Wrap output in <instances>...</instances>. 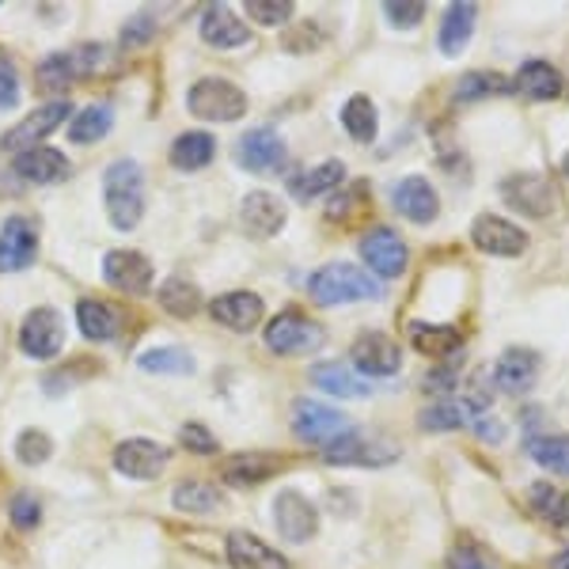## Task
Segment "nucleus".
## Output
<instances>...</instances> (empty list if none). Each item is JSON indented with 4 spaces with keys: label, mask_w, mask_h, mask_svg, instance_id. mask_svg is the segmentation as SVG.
I'll return each mask as SVG.
<instances>
[{
    "label": "nucleus",
    "mask_w": 569,
    "mask_h": 569,
    "mask_svg": "<svg viewBox=\"0 0 569 569\" xmlns=\"http://www.w3.org/2000/svg\"><path fill=\"white\" fill-rule=\"evenodd\" d=\"M103 198L110 224L130 232L144 217V176L137 160H114L103 176Z\"/></svg>",
    "instance_id": "nucleus-1"
},
{
    "label": "nucleus",
    "mask_w": 569,
    "mask_h": 569,
    "mask_svg": "<svg viewBox=\"0 0 569 569\" xmlns=\"http://www.w3.org/2000/svg\"><path fill=\"white\" fill-rule=\"evenodd\" d=\"M311 300L323 308H342V305H353V300H380L383 289L380 281H372L361 266L353 262H330L323 270L311 278Z\"/></svg>",
    "instance_id": "nucleus-2"
},
{
    "label": "nucleus",
    "mask_w": 569,
    "mask_h": 569,
    "mask_svg": "<svg viewBox=\"0 0 569 569\" xmlns=\"http://www.w3.org/2000/svg\"><path fill=\"white\" fill-rule=\"evenodd\" d=\"M187 107L201 122H240L247 114V96L236 84H228V80L206 77L190 88Z\"/></svg>",
    "instance_id": "nucleus-3"
},
{
    "label": "nucleus",
    "mask_w": 569,
    "mask_h": 569,
    "mask_svg": "<svg viewBox=\"0 0 569 569\" xmlns=\"http://www.w3.org/2000/svg\"><path fill=\"white\" fill-rule=\"evenodd\" d=\"M323 342H327L323 327H319L316 319L300 316V311H281V316H273L270 327H266V346L284 357L316 353Z\"/></svg>",
    "instance_id": "nucleus-4"
},
{
    "label": "nucleus",
    "mask_w": 569,
    "mask_h": 569,
    "mask_svg": "<svg viewBox=\"0 0 569 569\" xmlns=\"http://www.w3.org/2000/svg\"><path fill=\"white\" fill-rule=\"evenodd\" d=\"M292 429H297L300 440H308V445H335L338 437L350 433V418L342 415V410L327 407V402L319 399H300L297 402V415H292Z\"/></svg>",
    "instance_id": "nucleus-5"
},
{
    "label": "nucleus",
    "mask_w": 569,
    "mask_h": 569,
    "mask_svg": "<svg viewBox=\"0 0 569 569\" xmlns=\"http://www.w3.org/2000/svg\"><path fill=\"white\" fill-rule=\"evenodd\" d=\"M350 361L361 380H380V376H395L402 369V350L395 338L380 335V330H369V335H361L353 342Z\"/></svg>",
    "instance_id": "nucleus-6"
},
{
    "label": "nucleus",
    "mask_w": 569,
    "mask_h": 569,
    "mask_svg": "<svg viewBox=\"0 0 569 569\" xmlns=\"http://www.w3.org/2000/svg\"><path fill=\"white\" fill-rule=\"evenodd\" d=\"M399 456V445H388V440H369L365 433L350 429L346 437H338L335 445L323 448V460L338 463V467H383Z\"/></svg>",
    "instance_id": "nucleus-7"
},
{
    "label": "nucleus",
    "mask_w": 569,
    "mask_h": 569,
    "mask_svg": "<svg viewBox=\"0 0 569 569\" xmlns=\"http://www.w3.org/2000/svg\"><path fill=\"white\" fill-rule=\"evenodd\" d=\"M501 198L509 201L517 213H525L531 220H547L558 206L555 182H550L547 176H531V171L528 176H517V179H505Z\"/></svg>",
    "instance_id": "nucleus-8"
},
{
    "label": "nucleus",
    "mask_w": 569,
    "mask_h": 569,
    "mask_svg": "<svg viewBox=\"0 0 569 569\" xmlns=\"http://www.w3.org/2000/svg\"><path fill=\"white\" fill-rule=\"evenodd\" d=\"M20 346L34 361H50L66 346V323L53 308H34L20 327Z\"/></svg>",
    "instance_id": "nucleus-9"
},
{
    "label": "nucleus",
    "mask_w": 569,
    "mask_h": 569,
    "mask_svg": "<svg viewBox=\"0 0 569 569\" xmlns=\"http://www.w3.org/2000/svg\"><path fill=\"white\" fill-rule=\"evenodd\" d=\"M361 259L376 278L388 281V278H402L410 254H407V243H402V236L395 232V228H372V232L361 240Z\"/></svg>",
    "instance_id": "nucleus-10"
},
{
    "label": "nucleus",
    "mask_w": 569,
    "mask_h": 569,
    "mask_svg": "<svg viewBox=\"0 0 569 569\" xmlns=\"http://www.w3.org/2000/svg\"><path fill=\"white\" fill-rule=\"evenodd\" d=\"M471 240L479 251L498 254V259H517V254L528 251V232L517 228L512 220H505L498 213H482L471 228Z\"/></svg>",
    "instance_id": "nucleus-11"
},
{
    "label": "nucleus",
    "mask_w": 569,
    "mask_h": 569,
    "mask_svg": "<svg viewBox=\"0 0 569 569\" xmlns=\"http://www.w3.org/2000/svg\"><path fill=\"white\" fill-rule=\"evenodd\" d=\"M69 114H72L69 99L46 103V107L34 110V114H27L12 133H4V141H0V144H4V152H27V149H34V144H39L42 137H50L53 130H61V126L69 122Z\"/></svg>",
    "instance_id": "nucleus-12"
},
{
    "label": "nucleus",
    "mask_w": 569,
    "mask_h": 569,
    "mask_svg": "<svg viewBox=\"0 0 569 569\" xmlns=\"http://www.w3.org/2000/svg\"><path fill=\"white\" fill-rule=\"evenodd\" d=\"M273 520H278V531L289 543H308L319 528V512L300 490H281L273 498Z\"/></svg>",
    "instance_id": "nucleus-13"
},
{
    "label": "nucleus",
    "mask_w": 569,
    "mask_h": 569,
    "mask_svg": "<svg viewBox=\"0 0 569 569\" xmlns=\"http://www.w3.org/2000/svg\"><path fill=\"white\" fill-rule=\"evenodd\" d=\"M284 156H289V152H284V141L270 130V126L243 133L240 141H236V160H240V168L254 171V176H270V171H281L284 168Z\"/></svg>",
    "instance_id": "nucleus-14"
},
{
    "label": "nucleus",
    "mask_w": 569,
    "mask_h": 569,
    "mask_svg": "<svg viewBox=\"0 0 569 569\" xmlns=\"http://www.w3.org/2000/svg\"><path fill=\"white\" fill-rule=\"evenodd\" d=\"M39 251V232L27 217H8L0 228V273H16L34 262Z\"/></svg>",
    "instance_id": "nucleus-15"
},
{
    "label": "nucleus",
    "mask_w": 569,
    "mask_h": 569,
    "mask_svg": "<svg viewBox=\"0 0 569 569\" xmlns=\"http://www.w3.org/2000/svg\"><path fill=\"white\" fill-rule=\"evenodd\" d=\"M490 399H452L445 395L440 402H433L429 410H421V429H433V433H452V429H471L475 418L486 415Z\"/></svg>",
    "instance_id": "nucleus-16"
},
{
    "label": "nucleus",
    "mask_w": 569,
    "mask_h": 569,
    "mask_svg": "<svg viewBox=\"0 0 569 569\" xmlns=\"http://www.w3.org/2000/svg\"><path fill=\"white\" fill-rule=\"evenodd\" d=\"M284 217H289V213H284V201L266 194V190L247 194L243 206H240V224H243V232L251 236V240H270L273 232H281V228H284Z\"/></svg>",
    "instance_id": "nucleus-17"
},
{
    "label": "nucleus",
    "mask_w": 569,
    "mask_h": 569,
    "mask_svg": "<svg viewBox=\"0 0 569 569\" xmlns=\"http://www.w3.org/2000/svg\"><path fill=\"white\" fill-rule=\"evenodd\" d=\"M391 206L399 209L407 220H415V224H429V220H437V213H440V198H437L433 182L421 179V176L395 182Z\"/></svg>",
    "instance_id": "nucleus-18"
},
{
    "label": "nucleus",
    "mask_w": 569,
    "mask_h": 569,
    "mask_svg": "<svg viewBox=\"0 0 569 569\" xmlns=\"http://www.w3.org/2000/svg\"><path fill=\"white\" fill-rule=\"evenodd\" d=\"M103 278L114 284V289L141 297V292L152 289V262L137 251H110L103 259Z\"/></svg>",
    "instance_id": "nucleus-19"
},
{
    "label": "nucleus",
    "mask_w": 569,
    "mask_h": 569,
    "mask_svg": "<svg viewBox=\"0 0 569 569\" xmlns=\"http://www.w3.org/2000/svg\"><path fill=\"white\" fill-rule=\"evenodd\" d=\"M114 467L126 479H156L168 467V448L156 445V440H126L114 452Z\"/></svg>",
    "instance_id": "nucleus-20"
},
{
    "label": "nucleus",
    "mask_w": 569,
    "mask_h": 569,
    "mask_svg": "<svg viewBox=\"0 0 569 569\" xmlns=\"http://www.w3.org/2000/svg\"><path fill=\"white\" fill-rule=\"evenodd\" d=\"M493 380H498V388L501 391H509V395H525L531 383L539 380V357L531 353V350H505L498 357V365H493Z\"/></svg>",
    "instance_id": "nucleus-21"
},
{
    "label": "nucleus",
    "mask_w": 569,
    "mask_h": 569,
    "mask_svg": "<svg viewBox=\"0 0 569 569\" xmlns=\"http://www.w3.org/2000/svg\"><path fill=\"white\" fill-rule=\"evenodd\" d=\"M228 562L236 569H289L278 550L262 543L259 536H251V531H232L228 536Z\"/></svg>",
    "instance_id": "nucleus-22"
},
{
    "label": "nucleus",
    "mask_w": 569,
    "mask_h": 569,
    "mask_svg": "<svg viewBox=\"0 0 569 569\" xmlns=\"http://www.w3.org/2000/svg\"><path fill=\"white\" fill-rule=\"evenodd\" d=\"M201 39L217 46V50H232V46H243L251 39V31H247L243 20L228 4H213L201 16Z\"/></svg>",
    "instance_id": "nucleus-23"
},
{
    "label": "nucleus",
    "mask_w": 569,
    "mask_h": 569,
    "mask_svg": "<svg viewBox=\"0 0 569 569\" xmlns=\"http://www.w3.org/2000/svg\"><path fill=\"white\" fill-rule=\"evenodd\" d=\"M512 88L520 91V96L536 99V103H550V99L562 96V77H558L555 66H547V61L531 58L525 66L517 69V77L509 80Z\"/></svg>",
    "instance_id": "nucleus-24"
},
{
    "label": "nucleus",
    "mask_w": 569,
    "mask_h": 569,
    "mask_svg": "<svg viewBox=\"0 0 569 569\" xmlns=\"http://www.w3.org/2000/svg\"><path fill=\"white\" fill-rule=\"evenodd\" d=\"M209 316H213L217 323H224L228 330H251L262 319V300L243 289L224 292V297H217L213 305H209Z\"/></svg>",
    "instance_id": "nucleus-25"
},
{
    "label": "nucleus",
    "mask_w": 569,
    "mask_h": 569,
    "mask_svg": "<svg viewBox=\"0 0 569 569\" xmlns=\"http://www.w3.org/2000/svg\"><path fill=\"white\" fill-rule=\"evenodd\" d=\"M16 176L34 187H50V182L69 176V160L53 149H27L16 156Z\"/></svg>",
    "instance_id": "nucleus-26"
},
{
    "label": "nucleus",
    "mask_w": 569,
    "mask_h": 569,
    "mask_svg": "<svg viewBox=\"0 0 569 569\" xmlns=\"http://www.w3.org/2000/svg\"><path fill=\"white\" fill-rule=\"evenodd\" d=\"M475 20H479V8L475 4H452L445 12V23H440V53L445 58H460V53L467 50V42H471L475 34Z\"/></svg>",
    "instance_id": "nucleus-27"
},
{
    "label": "nucleus",
    "mask_w": 569,
    "mask_h": 569,
    "mask_svg": "<svg viewBox=\"0 0 569 569\" xmlns=\"http://www.w3.org/2000/svg\"><path fill=\"white\" fill-rule=\"evenodd\" d=\"M273 471H278V460H273V456L247 452V456H232V460L220 467V479H224L228 486H240V490H247V486L266 482Z\"/></svg>",
    "instance_id": "nucleus-28"
},
{
    "label": "nucleus",
    "mask_w": 569,
    "mask_h": 569,
    "mask_svg": "<svg viewBox=\"0 0 569 569\" xmlns=\"http://www.w3.org/2000/svg\"><path fill=\"white\" fill-rule=\"evenodd\" d=\"M407 335L415 342V350L426 357H452L463 342L456 327H437V323H410Z\"/></svg>",
    "instance_id": "nucleus-29"
},
{
    "label": "nucleus",
    "mask_w": 569,
    "mask_h": 569,
    "mask_svg": "<svg viewBox=\"0 0 569 569\" xmlns=\"http://www.w3.org/2000/svg\"><path fill=\"white\" fill-rule=\"evenodd\" d=\"M217 156V141L209 133H182L176 137V144H171V163H176L179 171H201L206 163H213Z\"/></svg>",
    "instance_id": "nucleus-30"
},
{
    "label": "nucleus",
    "mask_w": 569,
    "mask_h": 569,
    "mask_svg": "<svg viewBox=\"0 0 569 569\" xmlns=\"http://www.w3.org/2000/svg\"><path fill=\"white\" fill-rule=\"evenodd\" d=\"M311 380L327 395H335V399H365V395H369V380H361V376L353 369H346V365H319V369L311 372Z\"/></svg>",
    "instance_id": "nucleus-31"
},
{
    "label": "nucleus",
    "mask_w": 569,
    "mask_h": 569,
    "mask_svg": "<svg viewBox=\"0 0 569 569\" xmlns=\"http://www.w3.org/2000/svg\"><path fill=\"white\" fill-rule=\"evenodd\" d=\"M346 179V168L338 160H327V163H319L316 171H308V176H297L289 182V194L297 198V201H316V198H323L327 190H335L338 182Z\"/></svg>",
    "instance_id": "nucleus-32"
},
{
    "label": "nucleus",
    "mask_w": 569,
    "mask_h": 569,
    "mask_svg": "<svg viewBox=\"0 0 569 569\" xmlns=\"http://www.w3.org/2000/svg\"><path fill=\"white\" fill-rule=\"evenodd\" d=\"M110 126H114V110H110V103H91L88 110H80V114L72 118L69 137L77 144H96L110 133Z\"/></svg>",
    "instance_id": "nucleus-33"
},
{
    "label": "nucleus",
    "mask_w": 569,
    "mask_h": 569,
    "mask_svg": "<svg viewBox=\"0 0 569 569\" xmlns=\"http://www.w3.org/2000/svg\"><path fill=\"white\" fill-rule=\"evenodd\" d=\"M77 323H80V330H84V338H91V342H110V338H114V330H118V316H114V308L103 305V300H80Z\"/></svg>",
    "instance_id": "nucleus-34"
},
{
    "label": "nucleus",
    "mask_w": 569,
    "mask_h": 569,
    "mask_svg": "<svg viewBox=\"0 0 569 569\" xmlns=\"http://www.w3.org/2000/svg\"><path fill=\"white\" fill-rule=\"evenodd\" d=\"M72 77H77V58L72 53H50L34 80H39V91H46V96H61V91H69Z\"/></svg>",
    "instance_id": "nucleus-35"
},
{
    "label": "nucleus",
    "mask_w": 569,
    "mask_h": 569,
    "mask_svg": "<svg viewBox=\"0 0 569 569\" xmlns=\"http://www.w3.org/2000/svg\"><path fill=\"white\" fill-rule=\"evenodd\" d=\"M160 308H168L171 316H194V311L201 308V292L198 284L190 278H168L160 289Z\"/></svg>",
    "instance_id": "nucleus-36"
},
{
    "label": "nucleus",
    "mask_w": 569,
    "mask_h": 569,
    "mask_svg": "<svg viewBox=\"0 0 569 569\" xmlns=\"http://www.w3.org/2000/svg\"><path fill=\"white\" fill-rule=\"evenodd\" d=\"M528 452L539 467L569 479V437H528Z\"/></svg>",
    "instance_id": "nucleus-37"
},
{
    "label": "nucleus",
    "mask_w": 569,
    "mask_h": 569,
    "mask_svg": "<svg viewBox=\"0 0 569 569\" xmlns=\"http://www.w3.org/2000/svg\"><path fill=\"white\" fill-rule=\"evenodd\" d=\"M342 126H346V133H350L353 141H372V137H376V107H372V99L353 96L350 103L342 107Z\"/></svg>",
    "instance_id": "nucleus-38"
},
{
    "label": "nucleus",
    "mask_w": 569,
    "mask_h": 569,
    "mask_svg": "<svg viewBox=\"0 0 569 569\" xmlns=\"http://www.w3.org/2000/svg\"><path fill=\"white\" fill-rule=\"evenodd\" d=\"M512 84L501 77V72H467V77L456 84V99L460 103H475V99H486V96H505Z\"/></svg>",
    "instance_id": "nucleus-39"
},
{
    "label": "nucleus",
    "mask_w": 569,
    "mask_h": 569,
    "mask_svg": "<svg viewBox=\"0 0 569 569\" xmlns=\"http://www.w3.org/2000/svg\"><path fill=\"white\" fill-rule=\"evenodd\" d=\"M531 501H536V509L543 512L550 525L569 536V493H558L555 486L536 482V486H531Z\"/></svg>",
    "instance_id": "nucleus-40"
},
{
    "label": "nucleus",
    "mask_w": 569,
    "mask_h": 569,
    "mask_svg": "<svg viewBox=\"0 0 569 569\" xmlns=\"http://www.w3.org/2000/svg\"><path fill=\"white\" fill-rule=\"evenodd\" d=\"M171 501H176V509L182 512H213L220 505V493L206 482H179Z\"/></svg>",
    "instance_id": "nucleus-41"
},
{
    "label": "nucleus",
    "mask_w": 569,
    "mask_h": 569,
    "mask_svg": "<svg viewBox=\"0 0 569 569\" xmlns=\"http://www.w3.org/2000/svg\"><path fill=\"white\" fill-rule=\"evenodd\" d=\"M141 365L144 372H160V376H179V372H194V357H190L187 350H149L141 353Z\"/></svg>",
    "instance_id": "nucleus-42"
},
{
    "label": "nucleus",
    "mask_w": 569,
    "mask_h": 569,
    "mask_svg": "<svg viewBox=\"0 0 569 569\" xmlns=\"http://www.w3.org/2000/svg\"><path fill=\"white\" fill-rule=\"evenodd\" d=\"M247 16L262 27H281L292 20V0H247Z\"/></svg>",
    "instance_id": "nucleus-43"
},
{
    "label": "nucleus",
    "mask_w": 569,
    "mask_h": 569,
    "mask_svg": "<svg viewBox=\"0 0 569 569\" xmlns=\"http://www.w3.org/2000/svg\"><path fill=\"white\" fill-rule=\"evenodd\" d=\"M16 452H20L23 463H46L53 452V440L42 433V429H27V433L16 440Z\"/></svg>",
    "instance_id": "nucleus-44"
},
{
    "label": "nucleus",
    "mask_w": 569,
    "mask_h": 569,
    "mask_svg": "<svg viewBox=\"0 0 569 569\" xmlns=\"http://www.w3.org/2000/svg\"><path fill=\"white\" fill-rule=\"evenodd\" d=\"M8 517H12L16 528H39L42 509H39V501H34L31 493H16L12 505H8Z\"/></svg>",
    "instance_id": "nucleus-45"
},
{
    "label": "nucleus",
    "mask_w": 569,
    "mask_h": 569,
    "mask_svg": "<svg viewBox=\"0 0 569 569\" xmlns=\"http://www.w3.org/2000/svg\"><path fill=\"white\" fill-rule=\"evenodd\" d=\"M383 16L395 27H418L426 20V4H418V0H391V4H383Z\"/></svg>",
    "instance_id": "nucleus-46"
},
{
    "label": "nucleus",
    "mask_w": 569,
    "mask_h": 569,
    "mask_svg": "<svg viewBox=\"0 0 569 569\" xmlns=\"http://www.w3.org/2000/svg\"><path fill=\"white\" fill-rule=\"evenodd\" d=\"M179 440H182V448H190V452H209V456L217 452V437L209 433L206 426H198V421L182 426V429H179Z\"/></svg>",
    "instance_id": "nucleus-47"
},
{
    "label": "nucleus",
    "mask_w": 569,
    "mask_h": 569,
    "mask_svg": "<svg viewBox=\"0 0 569 569\" xmlns=\"http://www.w3.org/2000/svg\"><path fill=\"white\" fill-rule=\"evenodd\" d=\"M20 103V77L8 61H0V110L16 107Z\"/></svg>",
    "instance_id": "nucleus-48"
},
{
    "label": "nucleus",
    "mask_w": 569,
    "mask_h": 569,
    "mask_svg": "<svg viewBox=\"0 0 569 569\" xmlns=\"http://www.w3.org/2000/svg\"><path fill=\"white\" fill-rule=\"evenodd\" d=\"M149 39H152V16L149 12L133 16V20L122 27V42L126 46H141V42H149Z\"/></svg>",
    "instance_id": "nucleus-49"
},
{
    "label": "nucleus",
    "mask_w": 569,
    "mask_h": 569,
    "mask_svg": "<svg viewBox=\"0 0 569 569\" xmlns=\"http://www.w3.org/2000/svg\"><path fill=\"white\" fill-rule=\"evenodd\" d=\"M448 566L452 569H498V566H490L486 558L479 555V550H452V558H448Z\"/></svg>",
    "instance_id": "nucleus-50"
},
{
    "label": "nucleus",
    "mask_w": 569,
    "mask_h": 569,
    "mask_svg": "<svg viewBox=\"0 0 569 569\" xmlns=\"http://www.w3.org/2000/svg\"><path fill=\"white\" fill-rule=\"evenodd\" d=\"M475 433H479L482 440H490V445H498V440L505 437L501 433V421H493V418H486V415H479V418H475Z\"/></svg>",
    "instance_id": "nucleus-51"
},
{
    "label": "nucleus",
    "mask_w": 569,
    "mask_h": 569,
    "mask_svg": "<svg viewBox=\"0 0 569 569\" xmlns=\"http://www.w3.org/2000/svg\"><path fill=\"white\" fill-rule=\"evenodd\" d=\"M555 569H569V550H562V555L555 558Z\"/></svg>",
    "instance_id": "nucleus-52"
},
{
    "label": "nucleus",
    "mask_w": 569,
    "mask_h": 569,
    "mask_svg": "<svg viewBox=\"0 0 569 569\" xmlns=\"http://www.w3.org/2000/svg\"><path fill=\"white\" fill-rule=\"evenodd\" d=\"M562 171H566V176H569V152H566V160H562Z\"/></svg>",
    "instance_id": "nucleus-53"
}]
</instances>
